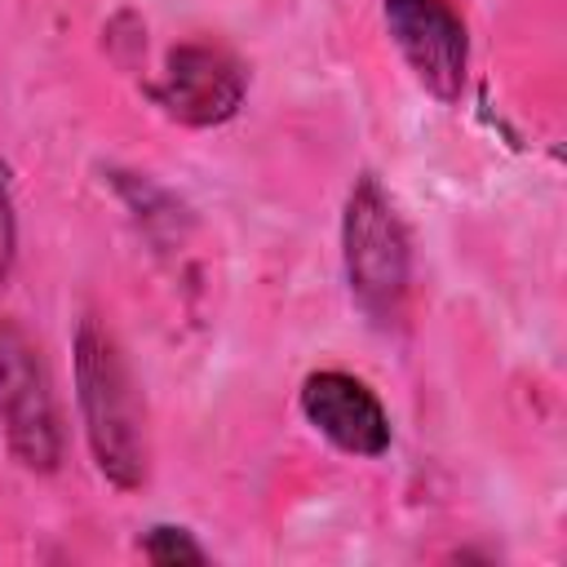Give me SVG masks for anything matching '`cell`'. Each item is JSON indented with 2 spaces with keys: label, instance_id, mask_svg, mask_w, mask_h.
<instances>
[{
  "label": "cell",
  "instance_id": "obj_4",
  "mask_svg": "<svg viewBox=\"0 0 567 567\" xmlns=\"http://www.w3.org/2000/svg\"><path fill=\"white\" fill-rule=\"evenodd\" d=\"M146 93L168 120H177L186 128H213V124H226L244 106L248 71L221 44L190 40L168 53L164 75L151 80Z\"/></svg>",
  "mask_w": 567,
  "mask_h": 567
},
{
  "label": "cell",
  "instance_id": "obj_3",
  "mask_svg": "<svg viewBox=\"0 0 567 567\" xmlns=\"http://www.w3.org/2000/svg\"><path fill=\"white\" fill-rule=\"evenodd\" d=\"M0 430L18 465L53 474L66 452L53 377L35 337L18 319H0Z\"/></svg>",
  "mask_w": 567,
  "mask_h": 567
},
{
  "label": "cell",
  "instance_id": "obj_8",
  "mask_svg": "<svg viewBox=\"0 0 567 567\" xmlns=\"http://www.w3.org/2000/svg\"><path fill=\"white\" fill-rule=\"evenodd\" d=\"M13 261H18V217H13V199L0 168V284L13 275Z\"/></svg>",
  "mask_w": 567,
  "mask_h": 567
},
{
  "label": "cell",
  "instance_id": "obj_7",
  "mask_svg": "<svg viewBox=\"0 0 567 567\" xmlns=\"http://www.w3.org/2000/svg\"><path fill=\"white\" fill-rule=\"evenodd\" d=\"M142 554L159 567H177V563H208L204 545L186 532V527H168V523H155L146 536H142Z\"/></svg>",
  "mask_w": 567,
  "mask_h": 567
},
{
  "label": "cell",
  "instance_id": "obj_2",
  "mask_svg": "<svg viewBox=\"0 0 567 567\" xmlns=\"http://www.w3.org/2000/svg\"><path fill=\"white\" fill-rule=\"evenodd\" d=\"M341 261H346L354 301L377 323H394L403 315L408 284H412V248H408V230L394 213V199L385 195V186L372 173L354 177V186L346 195Z\"/></svg>",
  "mask_w": 567,
  "mask_h": 567
},
{
  "label": "cell",
  "instance_id": "obj_1",
  "mask_svg": "<svg viewBox=\"0 0 567 567\" xmlns=\"http://www.w3.org/2000/svg\"><path fill=\"white\" fill-rule=\"evenodd\" d=\"M75 403L84 421L89 452L97 470L120 487L133 492L146 483V425L137 408V385L128 359L111 328L93 315L75 328Z\"/></svg>",
  "mask_w": 567,
  "mask_h": 567
},
{
  "label": "cell",
  "instance_id": "obj_5",
  "mask_svg": "<svg viewBox=\"0 0 567 567\" xmlns=\"http://www.w3.org/2000/svg\"><path fill=\"white\" fill-rule=\"evenodd\" d=\"M385 27L403 62L412 66L416 84L439 102H461L470 40L465 22L452 13L447 0H385Z\"/></svg>",
  "mask_w": 567,
  "mask_h": 567
},
{
  "label": "cell",
  "instance_id": "obj_6",
  "mask_svg": "<svg viewBox=\"0 0 567 567\" xmlns=\"http://www.w3.org/2000/svg\"><path fill=\"white\" fill-rule=\"evenodd\" d=\"M301 412L332 447L350 456H381L390 447V416L381 399L341 368H323L301 381Z\"/></svg>",
  "mask_w": 567,
  "mask_h": 567
}]
</instances>
